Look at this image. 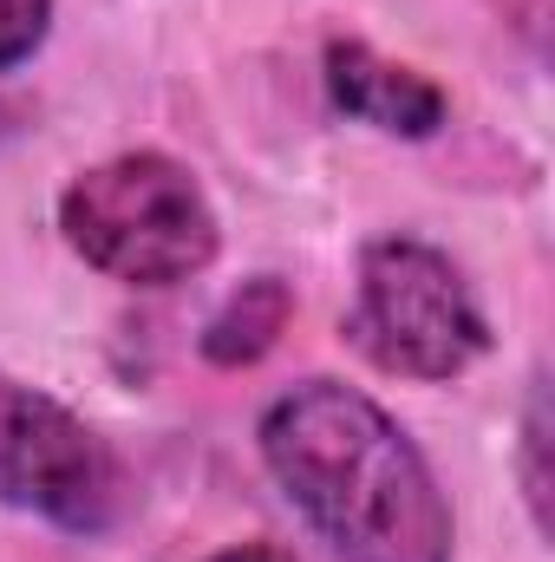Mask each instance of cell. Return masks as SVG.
<instances>
[{
  "label": "cell",
  "mask_w": 555,
  "mask_h": 562,
  "mask_svg": "<svg viewBox=\"0 0 555 562\" xmlns=\"http://www.w3.org/2000/svg\"><path fill=\"white\" fill-rule=\"evenodd\" d=\"M262 464L340 562H451V504L406 425L347 380L262 413Z\"/></svg>",
  "instance_id": "obj_1"
},
{
  "label": "cell",
  "mask_w": 555,
  "mask_h": 562,
  "mask_svg": "<svg viewBox=\"0 0 555 562\" xmlns=\"http://www.w3.org/2000/svg\"><path fill=\"white\" fill-rule=\"evenodd\" d=\"M59 229L72 256L132 288H170L203 276L223 249L203 183L163 150H125L79 170L59 196Z\"/></svg>",
  "instance_id": "obj_2"
},
{
  "label": "cell",
  "mask_w": 555,
  "mask_h": 562,
  "mask_svg": "<svg viewBox=\"0 0 555 562\" xmlns=\"http://www.w3.org/2000/svg\"><path fill=\"white\" fill-rule=\"evenodd\" d=\"M347 340L393 380H457L484 360L490 321L444 249L418 236H380L360 249Z\"/></svg>",
  "instance_id": "obj_3"
},
{
  "label": "cell",
  "mask_w": 555,
  "mask_h": 562,
  "mask_svg": "<svg viewBox=\"0 0 555 562\" xmlns=\"http://www.w3.org/2000/svg\"><path fill=\"white\" fill-rule=\"evenodd\" d=\"M0 504L72 537L112 530L125 504V471L112 445L53 393L13 380L7 367H0Z\"/></svg>",
  "instance_id": "obj_4"
},
{
  "label": "cell",
  "mask_w": 555,
  "mask_h": 562,
  "mask_svg": "<svg viewBox=\"0 0 555 562\" xmlns=\"http://www.w3.org/2000/svg\"><path fill=\"white\" fill-rule=\"evenodd\" d=\"M327 92L347 119H360L386 138H431L451 112L444 92L424 72L399 66V59H380L366 40H333L327 46Z\"/></svg>",
  "instance_id": "obj_5"
},
{
  "label": "cell",
  "mask_w": 555,
  "mask_h": 562,
  "mask_svg": "<svg viewBox=\"0 0 555 562\" xmlns=\"http://www.w3.org/2000/svg\"><path fill=\"white\" fill-rule=\"evenodd\" d=\"M287 321H294V294H287V281L281 276H256L242 281L216 314H209V327H203V360L209 367H256V360H269L275 353V340L287 334Z\"/></svg>",
  "instance_id": "obj_6"
},
{
  "label": "cell",
  "mask_w": 555,
  "mask_h": 562,
  "mask_svg": "<svg viewBox=\"0 0 555 562\" xmlns=\"http://www.w3.org/2000/svg\"><path fill=\"white\" fill-rule=\"evenodd\" d=\"M53 33V0H0V72L26 66Z\"/></svg>",
  "instance_id": "obj_7"
},
{
  "label": "cell",
  "mask_w": 555,
  "mask_h": 562,
  "mask_svg": "<svg viewBox=\"0 0 555 562\" xmlns=\"http://www.w3.org/2000/svg\"><path fill=\"white\" fill-rule=\"evenodd\" d=\"M543 445H550V406H543V380H536L530 413H523V491H530L536 530H550V471H543Z\"/></svg>",
  "instance_id": "obj_8"
},
{
  "label": "cell",
  "mask_w": 555,
  "mask_h": 562,
  "mask_svg": "<svg viewBox=\"0 0 555 562\" xmlns=\"http://www.w3.org/2000/svg\"><path fill=\"white\" fill-rule=\"evenodd\" d=\"M209 562H294L281 543H236V550H223V557H209Z\"/></svg>",
  "instance_id": "obj_9"
}]
</instances>
